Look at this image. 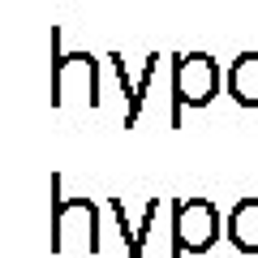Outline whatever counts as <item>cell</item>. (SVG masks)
Returning a JSON list of instances; mask_svg holds the SVG:
<instances>
[{
	"label": "cell",
	"instance_id": "cell-1",
	"mask_svg": "<svg viewBox=\"0 0 258 258\" xmlns=\"http://www.w3.org/2000/svg\"><path fill=\"white\" fill-rule=\"evenodd\" d=\"M52 249L56 254H99V207L91 198H60V176H52Z\"/></svg>",
	"mask_w": 258,
	"mask_h": 258
},
{
	"label": "cell",
	"instance_id": "cell-2",
	"mask_svg": "<svg viewBox=\"0 0 258 258\" xmlns=\"http://www.w3.org/2000/svg\"><path fill=\"white\" fill-rule=\"evenodd\" d=\"M220 82H224V69H220V60L211 52L172 56V99H176L172 120H181L185 108H207L220 95Z\"/></svg>",
	"mask_w": 258,
	"mask_h": 258
},
{
	"label": "cell",
	"instance_id": "cell-3",
	"mask_svg": "<svg viewBox=\"0 0 258 258\" xmlns=\"http://www.w3.org/2000/svg\"><path fill=\"white\" fill-rule=\"evenodd\" d=\"M56 52V43H52ZM99 60L91 52H56L52 64V103L56 108H99Z\"/></svg>",
	"mask_w": 258,
	"mask_h": 258
},
{
	"label": "cell",
	"instance_id": "cell-4",
	"mask_svg": "<svg viewBox=\"0 0 258 258\" xmlns=\"http://www.w3.org/2000/svg\"><path fill=\"white\" fill-rule=\"evenodd\" d=\"M220 207L211 198H181L172 211V241H176V258L185 254H207L220 241Z\"/></svg>",
	"mask_w": 258,
	"mask_h": 258
},
{
	"label": "cell",
	"instance_id": "cell-5",
	"mask_svg": "<svg viewBox=\"0 0 258 258\" xmlns=\"http://www.w3.org/2000/svg\"><path fill=\"white\" fill-rule=\"evenodd\" d=\"M224 86H228L232 103H241V108H258V52H241L237 60L228 64Z\"/></svg>",
	"mask_w": 258,
	"mask_h": 258
},
{
	"label": "cell",
	"instance_id": "cell-6",
	"mask_svg": "<svg viewBox=\"0 0 258 258\" xmlns=\"http://www.w3.org/2000/svg\"><path fill=\"white\" fill-rule=\"evenodd\" d=\"M224 237L241 254H258V198H241L224 220Z\"/></svg>",
	"mask_w": 258,
	"mask_h": 258
},
{
	"label": "cell",
	"instance_id": "cell-7",
	"mask_svg": "<svg viewBox=\"0 0 258 258\" xmlns=\"http://www.w3.org/2000/svg\"><path fill=\"white\" fill-rule=\"evenodd\" d=\"M155 64H159V56L151 52V56H147V69H142V78L134 82V95H129V108H125V129H134V125H138V116H142V103H147L151 86H155Z\"/></svg>",
	"mask_w": 258,
	"mask_h": 258
},
{
	"label": "cell",
	"instance_id": "cell-8",
	"mask_svg": "<svg viewBox=\"0 0 258 258\" xmlns=\"http://www.w3.org/2000/svg\"><path fill=\"white\" fill-rule=\"evenodd\" d=\"M151 228H155V203H147L138 232H129V258H142V245H147V232H151Z\"/></svg>",
	"mask_w": 258,
	"mask_h": 258
}]
</instances>
